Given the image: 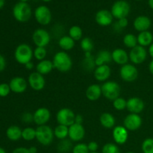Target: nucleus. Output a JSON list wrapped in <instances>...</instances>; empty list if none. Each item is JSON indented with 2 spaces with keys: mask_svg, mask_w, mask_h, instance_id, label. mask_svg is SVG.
Listing matches in <instances>:
<instances>
[{
  "mask_svg": "<svg viewBox=\"0 0 153 153\" xmlns=\"http://www.w3.org/2000/svg\"><path fill=\"white\" fill-rule=\"evenodd\" d=\"M54 68L61 73H67L73 67V61L68 54L64 51L58 52L54 55L53 61Z\"/></svg>",
  "mask_w": 153,
  "mask_h": 153,
  "instance_id": "obj_1",
  "label": "nucleus"
},
{
  "mask_svg": "<svg viewBox=\"0 0 153 153\" xmlns=\"http://www.w3.org/2000/svg\"><path fill=\"white\" fill-rule=\"evenodd\" d=\"M34 56V51L31 46L26 43H22L16 46L14 52L15 60L20 64H26L31 61Z\"/></svg>",
  "mask_w": 153,
  "mask_h": 153,
  "instance_id": "obj_2",
  "label": "nucleus"
},
{
  "mask_svg": "<svg viewBox=\"0 0 153 153\" xmlns=\"http://www.w3.org/2000/svg\"><path fill=\"white\" fill-rule=\"evenodd\" d=\"M54 130L47 125L39 126L36 128V139L43 146H49L53 141Z\"/></svg>",
  "mask_w": 153,
  "mask_h": 153,
  "instance_id": "obj_3",
  "label": "nucleus"
},
{
  "mask_svg": "<svg viewBox=\"0 0 153 153\" xmlns=\"http://www.w3.org/2000/svg\"><path fill=\"white\" fill-rule=\"evenodd\" d=\"M13 14L18 22H27L31 16V8L26 2L19 1L13 7Z\"/></svg>",
  "mask_w": 153,
  "mask_h": 153,
  "instance_id": "obj_4",
  "label": "nucleus"
},
{
  "mask_svg": "<svg viewBox=\"0 0 153 153\" xmlns=\"http://www.w3.org/2000/svg\"><path fill=\"white\" fill-rule=\"evenodd\" d=\"M101 89L103 97L111 101L116 100L120 94V86L114 81L105 82V83L101 86Z\"/></svg>",
  "mask_w": 153,
  "mask_h": 153,
  "instance_id": "obj_5",
  "label": "nucleus"
},
{
  "mask_svg": "<svg viewBox=\"0 0 153 153\" xmlns=\"http://www.w3.org/2000/svg\"><path fill=\"white\" fill-rule=\"evenodd\" d=\"M111 12L114 17L117 19L126 18L130 12V5L126 1L119 0L112 5Z\"/></svg>",
  "mask_w": 153,
  "mask_h": 153,
  "instance_id": "obj_6",
  "label": "nucleus"
},
{
  "mask_svg": "<svg viewBox=\"0 0 153 153\" xmlns=\"http://www.w3.org/2000/svg\"><path fill=\"white\" fill-rule=\"evenodd\" d=\"M75 117H76V114L71 109L67 108L60 109L57 112L56 114V120L58 123L68 127L75 123Z\"/></svg>",
  "mask_w": 153,
  "mask_h": 153,
  "instance_id": "obj_7",
  "label": "nucleus"
},
{
  "mask_svg": "<svg viewBox=\"0 0 153 153\" xmlns=\"http://www.w3.org/2000/svg\"><path fill=\"white\" fill-rule=\"evenodd\" d=\"M120 75L124 82H132L138 77V70L134 64H126L121 67Z\"/></svg>",
  "mask_w": 153,
  "mask_h": 153,
  "instance_id": "obj_8",
  "label": "nucleus"
},
{
  "mask_svg": "<svg viewBox=\"0 0 153 153\" xmlns=\"http://www.w3.org/2000/svg\"><path fill=\"white\" fill-rule=\"evenodd\" d=\"M32 40L37 47H46L51 40V36L46 30L37 28L33 32Z\"/></svg>",
  "mask_w": 153,
  "mask_h": 153,
  "instance_id": "obj_9",
  "label": "nucleus"
},
{
  "mask_svg": "<svg viewBox=\"0 0 153 153\" xmlns=\"http://www.w3.org/2000/svg\"><path fill=\"white\" fill-rule=\"evenodd\" d=\"M129 60L133 64H140L146 61L147 58V52L145 47L137 45L132 48L128 53Z\"/></svg>",
  "mask_w": 153,
  "mask_h": 153,
  "instance_id": "obj_10",
  "label": "nucleus"
},
{
  "mask_svg": "<svg viewBox=\"0 0 153 153\" xmlns=\"http://www.w3.org/2000/svg\"><path fill=\"white\" fill-rule=\"evenodd\" d=\"M34 17L40 25H47L52 20V13L49 7L45 5H40L35 9Z\"/></svg>",
  "mask_w": 153,
  "mask_h": 153,
  "instance_id": "obj_11",
  "label": "nucleus"
},
{
  "mask_svg": "<svg viewBox=\"0 0 153 153\" xmlns=\"http://www.w3.org/2000/svg\"><path fill=\"white\" fill-rule=\"evenodd\" d=\"M142 118L137 114H129L125 117L123 121V126L128 131H134L139 129L142 126Z\"/></svg>",
  "mask_w": 153,
  "mask_h": 153,
  "instance_id": "obj_12",
  "label": "nucleus"
},
{
  "mask_svg": "<svg viewBox=\"0 0 153 153\" xmlns=\"http://www.w3.org/2000/svg\"><path fill=\"white\" fill-rule=\"evenodd\" d=\"M28 83L32 90L35 91H40L45 88L46 80L43 75L37 71L31 73L28 76Z\"/></svg>",
  "mask_w": 153,
  "mask_h": 153,
  "instance_id": "obj_13",
  "label": "nucleus"
},
{
  "mask_svg": "<svg viewBox=\"0 0 153 153\" xmlns=\"http://www.w3.org/2000/svg\"><path fill=\"white\" fill-rule=\"evenodd\" d=\"M34 116V122L37 126L46 125L51 118V113L49 109L46 108L42 107L37 108L33 114Z\"/></svg>",
  "mask_w": 153,
  "mask_h": 153,
  "instance_id": "obj_14",
  "label": "nucleus"
},
{
  "mask_svg": "<svg viewBox=\"0 0 153 153\" xmlns=\"http://www.w3.org/2000/svg\"><path fill=\"white\" fill-rule=\"evenodd\" d=\"M85 129L82 124L73 123L69 127V135L70 140L72 141L78 142L85 137Z\"/></svg>",
  "mask_w": 153,
  "mask_h": 153,
  "instance_id": "obj_15",
  "label": "nucleus"
},
{
  "mask_svg": "<svg viewBox=\"0 0 153 153\" xmlns=\"http://www.w3.org/2000/svg\"><path fill=\"white\" fill-rule=\"evenodd\" d=\"M145 108L144 102L138 97H131L127 100L126 108L130 113L139 114Z\"/></svg>",
  "mask_w": 153,
  "mask_h": 153,
  "instance_id": "obj_16",
  "label": "nucleus"
},
{
  "mask_svg": "<svg viewBox=\"0 0 153 153\" xmlns=\"http://www.w3.org/2000/svg\"><path fill=\"white\" fill-rule=\"evenodd\" d=\"M112 135H113L114 140L117 144L123 145L126 143L128 140V130L123 126H117L114 128Z\"/></svg>",
  "mask_w": 153,
  "mask_h": 153,
  "instance_id": "obj_17",
  "label": "nucleus"
},
{
  "mask_svg": "<svg viewBox=\"0 0 153 153\" xmlns=\"http://www.w3.org/2000/svg\"><path fill=\"white\" fill-rule=\"evenodd\" d=\"M10 91L16 94H22L25 92L28 87V83L25 79L20 76L13 78L9 83Z\"/></svg>",
  "mask_w": 153,
  "mask_h": 153,
  "instance_id": "obj_18",
  "label": "nucleus"
},
{
  "mask_svg": "<svg viewBox=\"0 0 153 153\" xmlns=\"http://www.w3.org/2000/svg\"><path fill=\"white\" fill-rule=\"evenodd\" d=\"M113 15L108 10H100L96 13L95 19L98 25L101 26H108L113 22Z\"/></svg>",
  "mask_w": 153,
  "mask_h": 153,
  "instance_id": "obj_19",
  "label": "nucleus"
},
{
  "mask_svg": "<svg viewBox=\"0 0 153 153\" xmlns=\"http://www.w3.org/2000/svg\"><path fill=\"white\" fill-rule=\"evenodd\" d=\"M152 22L151 19L146 16H139L135 18L133 22V25L136 31L139 32H143L149 30L151 27Z\"/></svg>",
  "mask_w": 153,
  "mask_h": 153,
  "instance_id": "obj_20",
  "label": "nucleus"
},
{
  "mask_svg": "<svg viewBox=\"0 0 153 153\" xmlns=\"http://www.w3.org/2000/svg\"><path fill=\"white\" fill-rule=\"evenodd\" d=\"M94 77L99 82H106L110 78L111 70L108 64L97 67L94 71Z\"/></svg>",
  "mask_w": 153,
  "mask_h": 153,
  "instance_id": "obj_21",
  "label": "nucleus"
},
{
  "mask_svg": "<svg viewBox=\"0 0 153 153\" xmlns=\"http://www.w3.org/2000/svg\"><path fill=\"white\" fill-rule=\"evenodd\" d=\"M112 61H114L116 64L119 65H125L128 64V61L129 60L128 54L126 51L123 49H116L111 52Z\"/></svg>",
  "mask_w": 153,
  "mask_h": 153,
  "instance_id": "obj_22",
  "label": "nucleus"
},
{
  "mask_svg": "<svg viewBox=\"0 0 153 153\" xmlns=\"http://www.w3.org/2000/svg\"><path fill=\"white\" fill-rule=\"evenodd\" d=\"M85 95L88 100L90 101H97L100 98L102 94V89L101 86L97 84H94L91 85L87 88L86 92H85Z\"/></svg>",
  "mask_w": 153,
  "mask_h": 153,
  "instance_id": "obj_23",
  "label": "nucleus"
},
{
  "mask_svg": "<svg viewBox=\"0 0 153 153\" xmlns=\"http://www.w3.org/2000/svg\"><path fill=\"white\" fill-rule=\"evenodd\" d=\"M112 61L111 52L108 50H101L97 53L95 58V64L97 67L108 64Z\"/></svg>",
  "mask_w": 153,
  "mask_h": 153,
  "instance_id": "obj_24",
  "label": "nucleus"
},
{
  "mask_svg": "<svg viewBox=\"0 0 153 153\" xmlns=\"http://www.w3.org/2000/svg\"><path fill=\"white\" fill-rule=\"evenodd\" d=\"M81 65H82V69L85 71H94L97 66L95 64V58L91 55V52H86L85 53V58L82 60Z\"/></svg>",
  "mask_w": 153,
  "mask_h": 153,
  "instance_id": "obj_25",
  "label": "nucleus"
},
{
  "mask_svg": "<svg viewBox=\"0 0 153 153\" xmlns=\"http://www.w3.org/2000/svg\"><path fill=\"white\" fill-rule=\"evenodd\" d=\"M53 69L54 65L52 61L47 59H44L40 61L36 66V70H37V73H40L43 76L50 73Z\"/></svg>",
  "mask_w": 153,
  "mask_h": 153,
  "instance_id": "obj_26",
  "label": "nucleus"
},
{
  "mask_svg": "<svg viewBox=\"0 0 153 153\" xmlns=\"http://www.w3.org/2000/svg\"><path fill=\"white\" fill-rule=\"evenodd\" d=\"M100 122L101 125L105 128H112L114 127L116 120L113 115L108 112H104L100 117Z\"/></svg>",
  "mask_w": 153,
  "mask_h": 153,
  "instance_id": "obj_27",
  "label": "nucleus"
},
{
  "mask_svg": "<svg viewBox=\"0 0 153 153\" xmlns=\"http://www.w3.org/2000/svg\"><path fill=\"white\" fill-rule=\"evenodd\" d=\"M137 43L143 47L149 46L153 42V34L150 31H146L140 32L137 37Z\"/></svg>",
  "mask_w": 153,
  "mask_h": 153,
  "instance_id": "obj_28",
  "label": "nucleus"
},
{
  "mask_svg": "<svg viewBox=\"0 0 153 153\" xmlns=\"http://www.w3.org/2000/svg\"><path fill=\"white\" fill-rule=\"evenodd\" d=\"M22 131L19 127L16 126H11L6 131V135L9 140L12 141H16L22 137Z\"/></svg>",
  "mask_w": 153,
  "mask_h": 153,
  "instance_id": "obj_29",
  "label": "nucleus"
},
{
  "mask_svg": "<svg viewBox=\"0 0 153 153\" xmlns=\"http://www.w3.org/2000/svg\"><path fill=\"white\" fill-rule=\"evenodd\" d=\"M58 45L61 47V49H62L64 52L65 51H70L74 48L75 40L72 39L69 35H64L62 36L59 39Z\"/></svg>",
  "mask_w": 153,
  "mask_h": 153,
  "instance_id": "obj_30",
  "label": "nucleus"
},
{
  "mask_svg": "<svg viewBox=\"0 0 153 153\" xmlns=\"http://www.w3.org/2000/svg\"><path fill=\"white\" fill-rule=\"evenodd\" d=\"M54 135L59 140L66 139L69 135V127L58 124L54 129Z\"/></svg>",
  "mask_w": 153,
  "mask_h": 153,
  "instance_id": "obj_31",
  "label": "nucleus"
},
{
  "mask_svg": "<svg viewBox=\"0 0 153 153\" xmlns=\"http://www.w3.org/2000/svg\"><path fill=\"white\" fill-rule=\"evenodd\" d=\"M123 44L126 46L127 48L132 49L137 46V38L134 34H126L123 37Z\"/></svg>",
  "mask_w": 153,
  "mask_h": 153,
  "instance_id": "obj_32",
  "label": "nucleus"
},
{
  "mask_svg": "<svg viewBox=\"0 0 153 153\" xmlns=\"http://www.w3.org/2000/svg\"><path fill=\"white\" fill-rule=\"evenodd\" d=\"M71 141V140H68L67 138L61 140V141L58 144V146H57L58 152L67 153L71 149H73V145H72Z\"/></svg>",
  "mask_w": 153,
  "mask_h": 153,
  "instance_id": "obj_33",
  "label": "nucleus"
},
{
  "mask_svg": "<svg viewBox=\"0 0 153 153\" xmlns=\"http://www.w3.org/2000/svg\"><path fill=\"white\" fill-rule=\"evenodd\" d=\"M68 35L71 37L72 39L76 41V40H82V36H83V31L81 27L78 25H73L69 29Z\"/></svg>",
  "mask_w": 153,
  "mask_h": 153,
  "instance_id": "obj_34",
  "label": "nucleus"
},
{
  "mask_svg": "<svg viewBox=\"0 0 153 153\" xmlns=\"http://www.w3.org/2000/svg\"><path fill=\"white\" fill-rule=\"evenodd\" d=\"M81 49L86 53V52H91L94 49V43L92 39L89 37H85L81 40L80 42Z\"/></svg>",
  "mask_w": 153,
  "mask_h": 153,
  "instance_id": "obj_35",
  "label": "nucleus"
},
{
  "mask_svg": "<svg viewBox=\"0 0 153 153\" xmlns=\"http://www.w3.org/2000/svg\"><path fill=\"white\" fill-rule=\"evenodd\" d=\"M22 138L26 141H31L36 138V129L32 127L25 128L22 131Z\"/></svg>",
  "mask_w": 153,
  "mask_h": 153,
  "instance_id": "obj_36",
  "label": "nucleus"
},
{
  "mask_svg": "<svg viewBox=\"0 0 153 153\" xmlns=\"http://www.w3.org/2000/svg\"><path fill=\"white\" fill-rule=\"evenodd\" d=\"M47 51L46 47H36L34 50V57L39 61L46 59Z\"/></svg>",
  "mask_w": 153,
  "mask_h": 153,
  "instance_id": "obj_37",
  "label": "nucleus"
},
{
  "mask_svg": "<svg viewBox=\"0 0 153 153\" xmlns=\"http://www.w3.org/2000/svg\"><path fill=\"white\" fill-rule=\"evenodd\" d=\"M141 149L143 153H153V138L145 139L142 143Z\"/></svg>",
  "mask_w": 153,
  "mask_h": 153,
  "instance_id": "obj_38",
  "label": "nucleus"
},
{
  "mask_svg": "<svg viewBox=\"0 0 153 153\" xmlns=\"http://www.w3.org/2000/svg\"><path fill=\"white\" fill-rule=\"evenodd\" d=\"M102 153H120L119 147L113 143H108L103 146Z\"/></svg>",
  "mask_w": 153,
  "mask_h": 153,
  "instance_id": "obj_39",
  "label": "nucleus"
},
{
  "mask_svg": "<svg viewBox=\"0 0 153 153\" xmlns=\"http://www.w3.org/2000/svg\"><path fill=\"white\" fill-rule=\"evenodd\" d=\"M126 103L127 100L125 99L122 98V97H118L116 100L113 101V105L116 110L117 111H123L125 108H126Z\"/></svg>",
  "mask_w": 153,
  "mask_h": 153,
  "instance_id": "obj_40",
  "label": "nucleus"
},
{
  "mask_svg": "<svg viewBox=\"0 0 153 153\" xmlns=\"http://www.w3.org/2000/svg\"><path fill=\"white\" fill-rule=\"evenodd\" d=\"M72 152H73V153H89L90 151L88 149V144L79 143L73 146Z\"/></svg>",
  "mask_w": 153,
  "mask_h": 153,
  "instance_id": "obj_41",
  "label": "nucleus"
},
{
  "mask_svg": "<svg viewBox=\"0 0 153 153\" xmlns=\"http://www.w3.org/2000/svg\"><path fill=\"white\" fill-rule=\"evenodd\" d=\"M128 21L127 19V18H122V19H118L117 22L115 23L114 25V28L116 31H121L123 28H126V27L128 25Z\"/></svg>",
  "mask_w": 153,
  "mask_h": 153,
  "instance_id": "obj_42",
  "label": "nucleus"
},
{
  "mask_svg": "<svg viewBox=\"0 0 153 153\" xmlns=\"http://www.w3.org/2000/svg\"><path fill=\"white\" fill-rule=\"evenodd\" d=\"M10 88L9 85L5 83L0 84V97H5L10 94Z\"/></svg>",
  "mask_w": 153,
  "mask_h": 153,
  "instance_id": "obj_43",
  "label": "nucleus"
},
{
  "mask_svg": "<svg viewBox=\"0 0 153 153\" xmlns=\"http://www.w3.org/2000/svg\"><path fill=\"white\" fill-rule=\"evenodd\" d=\"M22 120L24 123H26L34 122V116H33V114L29 113V112H25V113H24L22 116Z\"/></svg>",
  "mask_w": 153,
  "mask_h": 153,
  "instance_id": "obj_44",
  "label": "nucleus"
},
{
  "mask_svg": "<svg viewBox=\"0 0 153 153\" xmlns=\"http://www.w3.org/2000/svg\"><path fill=\"white\" fill-rule=\"evenodd\" d=\"M88 147L90 152H97L99 149V145L96 141H91L88 144Z\"/></svg>",
  "mask_w": 153,
  "mask_h": 153,
  "instance_id": "obj_45",
  "label": "nucleus"
},
{
  "mask_svg": "<svg viewBox=\"0 0 153 153\" xmlns=\"http://www.w3.org/2000/svg\"><path fill=\"white\" fill-rule=\"evenodd\" d=\"M6 67V61L4 57L0 54V73L4 70Z\"/></svg>",
  "mask_w": 153,
  "mask_h": 153,
  "instance_id": "obj_46",
  "label": "nucleus"
},
{
  "mask_svg": "<svg viewBox=\"0 0 153 153\" xmlns=\"http://www.w3.org/2000/svg\"><path fill=\"white\" fill-rule=\"evenodd\" d=\"M12 153H30L28 148L25 147H17L13 151Z\"/></svg>",
  "mask_w": 153,
  "mask_h": 153,
  "instance_id": "obj_47",
  "label": "nucleus"
},
{
  "mask_svg": "<svg viewBox=\"0 0 153 153\" xmlns=\"http://www.w3.org/2000/svg\"><path fill=\"white\" fill-rule=\"evenodd\" d=\"M83 121H84V118L82 115L81 114L76 115V117H75V123L82 124L83 123Z\"/></svg>",
  "mask_w": 153,
  "mask_h": 153,
  "instance_id": "obj_48",
  "label": "nucleus"
},
{
  "mask_svg": "<svg viewBox=\"0 0 153 153\" xmlns=\"http://www.w3.org/2000/svg\"><path fill=\"white\" fill-rule=\"evenodd\" d=\"M25 68L27 69V70H31L34 67V64L31 62V61H30V62L27 63L26 64H25Z\"/></svg>",
  "mask_w": 153,
  "mask_h": 153,
  "instance_id": "obj_49",
  "label": "nucleus"
},
{
  "mask_svg": "<svg viewBox=\"0 0 153 153\" xmlns=\"http://www.w3.org/2000/svg\"><path fill=\"white\" fill-rule=\"evenodd\" d=\"M28 150H29L30 153H37V149L36 146H31L30 148H28Z\"/></svg>",
  "mask_w": 153,
  "mask_h": 153,
  "instance_id": "obj_50",
  "label": "nucleus"
},
{
  "mask_svg": "<svg viewBox=\"0 0 153 153\" xmlns=\"http://www.w3.org/2000/svg\"><path fill=\"white\" fill-rule=\"evenodd\" d=\"M149 54L153 59V43L149 46Z\"/></svg>",
  "mask_w": 153,
  "mask_h": 153,
  "instance_id": "obj_51",
  "label": "nucleus"
},
{
  "mask_svg": "<svg viewBox=\"0 0 153 153\" xmlns=\"http://www.w3.org/2000/svg\"><path fill=\"white\" fill-rule=\"evenodd\" d=\"M149 72L151 73V74L153 76V59L150 61V63H149Z\"/></svg>",
  "mask_w": 153,
  "mask_h": 153,
  "instance_id": "obj_52",
  "label": "nucleus"
},
{
  "mask_svg": "<svg viewBox=\"0 0 153 153\" xmlns=\"http://www.w3.org/2000/svg\"><path fill=\"white\" fill-rule=\"evenodd\" d=\"M149 5L151 8L153 9V0H149Z\"/></svg>",
  "mask_w": 153,
  "mask_h": 153,
  "instance_id": "obj_53",
  "label": "nucleus"
},
{
  "mask_svg": "<svg viewBox=\"0 0 153 153\" xmlns=\"http://www.w3.org/2000/svg\"><path fill=\"white\" fill-rule=\"evenodd\" d=\"M4 0H0V9L4 6Z\"/></svg>",
  "mask_w": 153,
  "mask_h": 153,
  "instance_id": "obj_54",
  "label": "nucleus"
},
{
  "mask_svg": "<svg viewBox=\"0 0 153 153\" xmlns=\"http://www.w3.org/2000/svg\"><path fill=\"white\" fill-rule=\"evenodd\" d=\"M0 153H6V152H5V150L3 149V148L0 147Z\"/></svg>",
  "mask_w": 153,
  "mask_h": 153,
  "instance_id": "obj_55",
  "label": "nucleus"
},
{
  "mask_svg": "<svg viewBox=\"0 0 153 153\" xmlns=\"http://www.w3.org/2000/svg\"><path fill=\"white\" fill-rule=\"evenodd\" d=\"M43 1H45V2H49V1H52V0H43Z\"/></svg>",
  "mask_w": 153,
  "mask_h": 153,
  "instance_id": "obj_56",
  "label": "nucleus"
},
{
  "mask_svg": "<svg viewBox=\"0 0 153 153\" xmlns=\"http://www.w3.org/2000/svg\"><path fill=\"white\" fill-rule=\"evenodd\" d=\"M28 0H20V1H22V2H26Z\"/></svg>",
  "mask_w": 153,
  "mask_h": 153,
  "instance_id": "obj_57",
  "label": "nucleus"
},
{
  "mask_svg": "<svg viewBox=\"0 0 153 153\" xmlns=\"http://www.w3.org/2000/svg\"><path fill=\"white\" fill-rule=\"evenodd\" d=\"M89 153H99V152H90Z\"/></svg>",
  "mask_w": 153,
  "mask_h": 153,
  "instance_id": "obj_58",
  "label": "nucleus"
},
{
  "mask_svg": "<svg viewBox=\"0 0 153 153\" xmlns=\"http://www.w3.org/2000/svg\"><path fill=\"white\" fill-rule=\"evenodd\" d=\"M126 153H134V152H126Z\"/></svg>",
  "mask_w": 153,
  "mask_h": 153,
  "instance_id": "obj_59",
  "label": "nucleus"
},
{
  "mask_svg": "<svg viewBox=\"0 0 153 153\" xmlns=\"http://www.w3.org/2000/svg\"><path fill=\"white\" fill-rule=\"evenodd\" d=\"M137 1H140V0H137Z\"/></svg>",
  "mask_w": 153,
  "mask_h": 153,
  "instance_id": "obj_60",
  "label": "nucleus"
}]
</instances>
